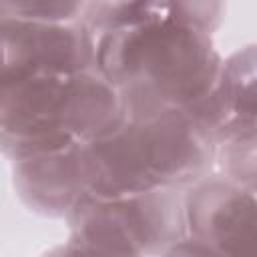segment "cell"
<instances>
[{
  "label": "cell",
  "mask_w": 257,
  "mask_h": 257,
  "mask_svg": "<svg viewBox=\"0 0 257 257\" xmlns=\"http://www.w3.org/2000/svg\"><path fill=\"white\" fill-rule=\"evenodd\" d=\"M96 68L116 88L122 112L195 108L215 88L223 60L209 32L165 16L104 20Z\"/></svg>",
  "instance_id": "6da1fadb"
},
{
  "label": "cell",
  "mask_w": 257,
  "mask_h": 257,
  "mask_svg": "<svg viewBox=\"0 0 257 257\" xmlns=\"http://www.w3.org/2000/svg\"><path fill=\"white\" fill-rule=\"evenodd\" d=\"M215 141L189 108L126 114L80 145L86 193L116 197L163 187H191L209 175Z\"/></svg>",
  "instance_id": "7a4b0ae2"
},
{
  "label": "cell",
  "mask_w": 257,
  "mask_h": 257,
  "mask_svg": "<svg viewBox=\"0 0 257 257\" xmlns=\"http://www.w3.org/2000/svg\"><path fill=\"white\" fill-rule=\"evenodd\" d=\"M122 116L98 68L38 74L0 88V149L12 161L86 143Z\"/></svg>",
  "instance_id": "3957f363"
},
{
  "label": "cell",
  "mask_w": 257,
  "mask_h": 257,
  "mask_svg": "<svg viewBox=\"0 0 257 257\" xmlns=\"http://www.w3.org/2000/svg\"><path fill=\"white\" fill-rule=\"evenodd\" d=\"M177 187L100 197L84 193L68 211L70 245L90 253L171 251L185 237V197Z\"/></svg>",
  "instance_id": "277c9868"
},
{
  "label": "cell",
  "mask_w": 257,
  "mask_h": 257,
  "mask_svg": "<svg viewBox=\"0 0 257 257\" xmlns=\"http://www.w3.org/2000/svg\"><path fill=\"white\" fill-rule=\"evenodd\" d=\"M84 68H96V36L88 26L0 16V88Z\"/></svg>",
  "instance_id": "5b68a950"
},
{
  "label": "cell",
  "mask_w": 257,
  "mask_h": 257,
  "mask_svg": "<svg viewBox=\"0 0 257 257\" xmlns=\"http://www.w3.org/2000/svg\"><path fill=\"white\" fill-rule=\"evenodd\" d=\"M185 195V237L171 253H251L255 243V187L227 175L203 177Z\"/></svg>",
  "instance_id": "8992f818"
},
{
  "label": "cell",
  "mask_w": 257,
  "mask_h": 257,
  "mask_svg": "<svg viewBox=\"0 0 257 257\" xmlns=\"http://www.w3.org/2000/svg\"><path fill=\"white\" fill-rule=\"evenodd\" d=\"M80 145L14 161V185L28 207L44 215H68L86 193Z\"/></svg>",
  "instance_id": "52a82bcc"
},
{
  "label": "cell",
  "mask_w": 257,
  "mask_h": 257,
  "mask_svg": "<svg viewBox=\"0 0 257 257\" xmlns=\"http://www.w3.org/2000/svg\"><path fill=\"white\" fill-rule=\"evenodd\" d=\"M98 4L100 0H0V16L84 24L96 36L104 16Z\"/></svg>",
  "instance_id": "ba28073f"
}]
</instances>
